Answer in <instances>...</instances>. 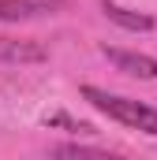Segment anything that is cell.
Listing matches in <instances>:
<instances>
[{
	"label": "cell",
	"instance_id": "277c9868",
	"mask_svg": "<svg viewBox=\"0 0 157 160\" xmlns=\"http://www.w3.org/2000/svg\"><path fill=\"white\" fill-rule=\"evenodd\" d=\"M101 11H105L116 26L131 30V34H146V30H154V19H150V15H138V11H131V8H120V4H112V0H105Z\"/></svg>",
	"mask_w": 157,
	"mask_h": 160
},
{
	"label": "cell",
	"instance_id": "7a4b0ae2",
	"mask_svg": "<svg viewBox=\"0 0 157 160\" xmlns=\"http://www.w3.org/2000/svg\"><path fill=\"white\" fill-rule=\"evenodd\" d=\"M68 0H0V22H26L64 11Z\"/></svg>",
	"mask_w": 157,
	"mask_h": 160
},
{
	"label": "cell",
	"instance_id": "52a82bcc",
	"mask_svg": "<svg viewBox=\"0 0 157 160\" xmlns=\"http://www.w3.org/2000/svg\"><path fill=\"white\" fill-rule=\"evenodd\" d=\"M45 123H49V127L60 123V127H68V130H94L90 123H75V119H68V116H52V119H45Z\"/></svg>",
	"mask_w": 157,
	"mask_h": 160
},
{
	"label": "cell",
	"instance_id": "8992f818",
	"mask_svg": "<svg viewBox=\"0 0 157 160\" xmlns=\"http://www.w3.org/2000/svg\"><path fill=\"white\" fill-rule=\"evenodd\" d=\"M52 157L56 160H127L120 157V153H105V149H94V145H56L52 149Z\"/></svg>",
	"mask_w": 157,
	"mask_h": 160
},
{
	"label": "cell",
	"instance_id": "5b68a950",
	"mask_svg": "<svg viewBox=\"0 0 157 160\" xmlns=\"http://www.w3.org/2000/svg\"><path fill=\"white\" fill-rule=\"evenodd\" d=\"M49 52L41 45H30V41H0V60H19V63H38Z\"/></svg>",
	"mask_w": 157,
	"mask_h": 160
},
{
	"label": "cell",
	"instance_id": "6da1fadb",
	"mask_svg": "<svg viewBox=\"0 0 157 160\" xmlns=\"http://www.w3.org/2000/svg\"><path fill=\"white\" fill-rule=\"evenodd\" d=\"M82 101H90L101 116L123 123L131 130H142V134H154L157 138V108L142 104V101H131V97H120L109 89H97V86H82Z\"/></svg>",
	"mask_w": 157,
	"mask_h": 160
},
{
	"label": "cell",
	"instance_id": "3957f363",
	"mask_svg": "<svg viewBox=\"0 0 157 160\" xmlns=\"http://www.w3.org/2000/svg\"><path fill=\"white\" fill-rule=\"evenodd\" d=\"M105 52V60L116 67V71H123V75H135V78H157V60L154 56H146V52H127V48H101Z\"/></svg>",
	"mask_w": 157,
	"mask_h": 160
}]
</instances>
